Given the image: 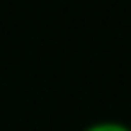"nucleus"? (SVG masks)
I'll use <instances>...</instances> for the list:
<instances>
[{"label": "nucleus", "mask_w": 131, "mask_h": 131, "mask_svg": "<svg viewBox=\"0 0 131 131\" xmlns=\"http://www.w3.org/2000/svg\"><path fill=\"white\" fill-rule=\"evenodd\" d=\"M83 131H131V126H126L124 122H114V119H104V122H95L88 124Z\"/></svg>", "instance_id": "obj_1"}]
</instances>
